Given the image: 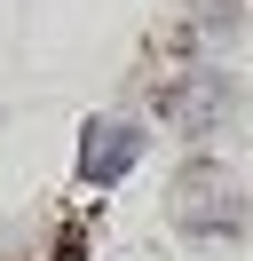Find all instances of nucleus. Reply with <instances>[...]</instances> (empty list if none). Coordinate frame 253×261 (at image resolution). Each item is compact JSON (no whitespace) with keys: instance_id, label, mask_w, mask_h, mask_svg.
<instances>
[{"instance_id":"7ed1b4c3","label":"nucleus","mask_w":253,"mask_h":261,"mask_svg":"<svg viewBox=\"0 0 253 261\" xmlns=\"http://www.w3.org/2000/svg\"><path fill=\"white\" fill-rule=\"evenodd\" d=\"M142 150H150V135H142L127 111L87 119V127H79V182H87V190H119V182L142 166Z\"/></svg>"},{"instance_id":"20e7f679","label":"nucleus","mask_w":253,"mask_h":261,"mask_svg":"<svg viewBox=\"0 0 253 261\" xmlns=\"http://www.w3.org/2000/svg\"><path fill=\"white\" fill-rule=\"evenodd\" d=\"M237 24H245L237 0H190V8H182V48H190V56H198V48H221Z\"/></svg>"},{"instance_id":"f257e3e1","label":"nucleus","mask_w":253,"mask_h":261,"mask_svg":"<svg viewBox=\"0 0 253 261\" xmlns=\"http://www.w3.org/2000/svg\"><path fill=\"white\" fill-rule=\"evenodd\" d=\"M166 222L182 229L190 245H237L253 229V190L230 174L221 159H190L166 190Z\"/></svg>"},{"instance_id":"f03ea898","label":"nucleus","mask_w":253,"mask_h":261,"mask_svg":"<svg viewBox=\"0 0 253 261\" xmlns=\"http://www.w3.org/2000/svg\"><path fill=\"white\" fill-rule=\"evenodd\" d=\"M237 103H245V87H237V71L214 64V56H190V64L166 71V87H158V111H166V127L182 135V143H214L237 119Z\"/></svg>"}]
</instances>
